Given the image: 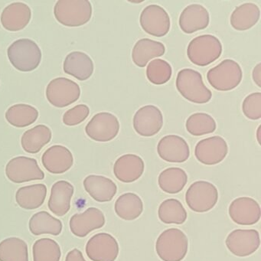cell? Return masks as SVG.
Listing matches in <instances>:
<instances>
[{"instance_id": "cell-1", "label": "cell", "mask_w": 261, "mask_h": 261, "mask_svg": "<svg viewBox=\"0 0 261 261\" xmlns=\"http://www.w3.org/2000/svg\"><path fill=\"white\" fill-rule=\"evenodd\" d=\"M56 20L68 27L85 25L92 16V6L88 0H59L54 7Z\"/></svg>"}, {"instance_id": "cell-2", "label": "cell", "mask_w": 261, "mask_h": 261, "mask_svg": "<svg viewBox=\"0 0 261 261\" xmlns=\"http://www.w3.org/2000/svg\"><path fill=\"white\" fill-rule=\"evenodd\" d=\"M175 85L180 94L192 103L203 105L212 99V91L204 85L201 74L195 70L185 68L178 71Z\"/></svg>"}, {"instance_id": "cell-3", "label": "cell", "mask_w": 261, "mask_h": 261, "mask_svg": "<svg viewBox=\"0 0 261 261\" xmlns=\"http://www.w3.org/2000/svg\"><path fill=\"white\" fill-rule=\"evenodd\" d=\"M7 56L12 65L22 72L34 71L42 61V51L39 45L29 39L13 42L7 49Z\"/></svg>"}, {"instance_id": "cell-4", "label": "cell", "mask_w": 261, "mask_h": 261, "mask_svg": "<svg viewBox=\"0 0 261 261\" xmlns=\"http://www.w3.org/2000/svg\"><path fill=\"white\" fill-rule=\"evenodd\" d=\"M189 240L178 228H169L159 236L155 251L163 261H181L188 253Z\"/></svg>"}, {"instance_id": "cell-5", "label": "cell", "mask_w": 261, "mask_h": 261, "mask_svg": "<svg viewBox=\"0 0 261 261\" xmlns=\"http://www.w3.org/2000/svg\"><path fill=\"white\" fill-rule=\"evenodd\" d=\"M222 45L218 38L212 35L195 37L188 45L187 56L194 65L205 67L219 59Z\"/></svg>"}, {"instance_id": "cell-6", "label": "cell", "mask_w": 261, "mask_h": 261, "mask_svg": "<svg viewBox=\"0 0 261 261\" xmlns=\"http://www.w3.org/2000/svg\"><path fill=\"white\" fill-rule=\"evenodd\" d=\"M243 72L238 62L225 59L219 65L211 68L207 79L212 88L217 91H229L235 89L242 81Z\"/></svg>"}, {"instance_id": "cell-7", "label": "cell", "mask_w": 261, "mask_h": 261, "mask_svg": "<svg viewBox=\"0 0 261 261\" xmlns=\"http://www.w3.org/2000/svg\"><path fill=\"white\" fill-rule=\"evenodd\" d=\"M218 200V189L208 181H197L192 183L186 193V204L191 210L197 213L212 210Z\"/></svg>"}, {"instance_id": "cell-8", "label": "cell", "mask_w": 261, "mask_h": 261, "mask_svg": "<svg viewBox=\"0 0 261 261\" xmlns=\"http://www.w3.org/2000/svg\"><path fill=\"white\" fill-rule=\"evenodd\" d=\"M80 96L79 85L66 77L53 79L47 86V100L56 108H66L75 103Z\"/></svg>"}, {"instance_id": "cell-9", "label": "cell", "mask_w": 261, "mask_h": 261, "mask_svg": "<svg viewBox=\"0 0 261 261\" xmlns=\"http://www.w3.org/2000/svg\"><path fill=\"white\" fill-rule=\"evenodd\" d=\"M6 175L12 182L17 184L45 178L37 160L27 156L12 159L6 166Z\"/></svg>"}, {"instance_id": "cell-10", "label": "cell", "mask_w": 261, "mask_h": 261, "mask_svg": "<svg viewBox=\"0 0 261 261\" xmlns=\"http://www.w3.org/2000/svg\"><path fill=\"white\" fill-rule=\"evenodd\" d=\"M120 131V123L114 114L98 113L92 117L85 127V132L91 140L106 143L114 140Z\"/></svg>"}, {"instance_id": "cell-11", "label": "cell", "mask_w": 261, "mask_h": 261, "mask_svg": "<svg viewBox=\"0 0 261 261\" xmlns=\"http://www.w3.org/2000/svg\"><path fill=\"white\" fill-rule=\"evenodd\" d=\"M85 251L92 261H115L120 248L118 242L112 235L99 233L90 238Z\"/></svg>"}, {"instance_id": "cell-12", "label": "cell", "mask_w": 261, "mask_h": 261, "mask_svg": "<svg viewBox=\"0 0 261 261\" xmlns=\"http://www.w3.org/2000/svg\"><path fill=\"white\" fill-rule=\"evenodd\" d=\"M226 246L230 253L240 257L253 254L260 244L259 232L254 229H238L229 233L226 239Z\"/></svg>"}, {"instance_id": "cell-13", "label": "cell", "mask_w": 261, "mask_h": 261, "mask_svg": "<svg viewBox=\"0 0 261 261\" xmlns=\"http://www.w3.org/2000/svg\"><path fill=\"white\" fill-rule=\"evenodd\" d=\"M142 29L151 36L163 37L171 27L170 18L167 12L158 5H149L142 11L140 19Z\"/></svg>"}, {"instance_id": "cell-14", "label": "cell", "mask_w": 261, "mask_h": 261, "mask_svg": "<svg viewBox=\"0 0 261 261\" xmlns=\"http://www.w3.org/2000/svg\"><path fill=\"white\" fill-rule=\"evenodd\" d=\"M228 153L227 142L219 136L208 137L197 143L195 155L198 162L206 166L221 163Z\"/></svg>"}, {"instance_id": "cell-15", "label": "cell", "mask_w": 261, "mask_h": 261, "mask_svg": "<svg viewBox=\"0 0 261 261\" xmlns=\"http://www.w3.org/2000/svg\"><path fill=\"white\" fill-rule=\"evenodd\" d=\"M163 126V114L153 105H146L140 108L134 115V128L141 137H153L160 133Z\"/></svg>"}, {"instance_id": "cell-16", "label": "cell", "mask_w": 261, "mask_h": 261, "mask_svg": "<svg viewBox=\"0 0 261 261\" xmlns=\"http://www.w3.org/2000/svg\"><path fill=\"white\" fill-rule=\"evenodd\" d=\"M228 213L232 221L240 225H253L259 221L261 216L259 204L249 197L233 200L229 206Z\"/></svg>"}, {"instance_id": "cell-17", "label": "cell", "mask_w": 261, "mask_h": 261, "mask_svg": "<svg viewBox=\"0 0 261 261\" xmlns=\"http://www.w3.org/2000/svg\"><path fill=\"white\" fill-rule=\"evenodd\" d=\"M106 220L103 212L97 207H89L83 213L75 214L70 219L71 231L77 238H85L93 230L101 228Z\"/></svg>"}, {"instance_id": "cell-18", "label": "cell", "mask_w": 261, "mask_h": 261, "mask_svg": "<svg viewBox=\"0 0 261 261\" xmlns=\"http://www.w3.org/2000/svg\"><path fill=\"white\" fill-rule=\"evenodd\" d=\"M157 152L160 158L168 163H185L190 156V149L187 142L177 135L163 137L159 142Z\"/></svg>"}, {"instance_id": "cell-19", "label": "cell", "mask_w": 261, "mask_h": 261, "mask_svg": "<svg viewBox=\"0 0 261 261\" xmlns=\"http://www.w3.org/2000/svg\"><path fill=\"white\" fill-rule=\"evenodd\" d=\"M42 163L50 173L59 175L68 172L72 167L74 157L68 148L61 145H55L44 152Z\"/></svg>"}, {"instance_id": "cell-20", "label": "cell", "mask_w": 261, "mask_h": 261, "mask_svg": "<svg viewBox=\"0 0 261 261\" xmlns=\"http://www.w3.org/2000/svg\"><path fill=\"white\" fill-rule=\"evenodd\" d=\"M31 18L32 10L30 7L24 3L16 2L10 4L4 9L0 21L5 30L18 32L28 25Z\"/></svg>"}, {"instance_id": "cell-21", "label": "cell", "mask_w": 261, "mask_h": 261, "mask_svg": "<svg viewBox=\"0 0 261 261\" xmlns=\"http://www.w3.org/2000/svg\"><path fill=\"white\" fill-rule=\"evenodd\" d=\"M143 159L134 154H126L117 159L114 163V173L119 181L131 183L138 180L144 172Z\"/></svg>"}, {"instance_id": "cell-22", "label": "cell", "mask_w": 261, "mask_h": 261, "mask_svg": "<svg viewBox=\"0 0 261 261\" xmlns=\"http://www.w3.org/2000/svg\"><path fill=\"white\" fill-rule=\"evenodd\" d=\"M74 192V186L71 183L65 180L56 181L51 189V195L48 201V209L56 216H65L71 208Z\"/></svg>"}, {"instance_id": "cell-23", "label": "cell", "mask_w": 261, "mask_h": 261, "mask_svg": "<svg viewBox=\"0 0 261 261\" xmlns=\"http://www.w3.org/2000/svg\"><path fill=\"white\" fill-rule=\"evenodd\" d=\"M210 22L208 11L199 4H192L184 9L180 15V29L186 34H192L207 28Z\"/></svg>"}, {"instance_id": "cell-24", "label": "cell", "mask_w": 261, "mask_h": 261, "mask_svg": "<svg viewBox=\"0 0 261 261\" xmlns=\"http://www.w3.org/2000/svg\"><path fill=\"white\" fill-rule=\"evenodd\" d=\"M83 184L90 196L98 202L111 201L117 194V185L111 178L102 175H88Z\"/></svg>"}, {"instance_id": "cell-25", "label": "cell", "mask_w": 261, "mask_h": 261, "mask_svg": "<svg viewBox=\"0 0 261 261\" xmlns=\"http://www.w3.org/2000/svg\"><path fill=\"white\" fill-rule=\"evenodd\" d=\"M63 69L66 74L84 82L92 76L94 70V62L86 53L72 51L65 58Z\"/></svg>"}, {"instance_id": "cell-26", "label": "cell", "mask_w": 261, "mask_h": 261, "mask_svg": "<svg viewBox=\"0 0 261 261\" xmlns=\"http://www.w3.org/2000/svg\"><path fill=\"white\" fill-rule=\"evenodd\" d=\"M166 53V47L163 43L149 39L137 41L132 51L134 63L140 68H144L151 59L161 57Z\"/></svg>"}, {"instance_id": "cell-27", "label": "cell", "mask_w": 261, "mask_h": 261, "mask_svg": "<svg viewBox=\"0 0 261 261\" xmlns=\"http://www.w3.org/2000/svg\"><path fill=\"white\" fill-rule=\"evenodd\" d=\"M47 192L48 189L44 184L23 186L16 192V203L19 207L25 210H35L44 204Z\"/></svg>"}, {"instance_id": "cell-28", "label": "cell", "mask_w": 261, "mask_h": 261, "mask_svg": "<svg viewBox=\"0 0 261 261\" xmlns=\"http://www.w3.org/2000/svg\"><path fill=\"white\" fill-rule=\"evenodd\" d=\"M260 10L256 4L247 3L235 8L230 16L231 27L237 31H246L254 27L259 19Z\"/></svg>"}, {"instance_id": "cell-29", "label": "cell", "mask_w": 261, "mask_h": 261, "mask_svg": "<svg viewBox=\"0 0 261 261\" xmlns=\"http://www.w3.org/2000/svg\"><path fill=\"white\" fill-rule=\"evenodd\" d=\"M51 137L53 134L49 127L45 125H38L24 133L21 139V144L25 152L36 154L50 143Z\"/></svg>"}, {"instance_id": "cell-30", "label": "cell", "mask_w": 261, "mask_h": 261, "mask_svg": "<svg viewBox=\"0 0 261 261\" xmlns=\"http://www.w3.org/2000/svg\"><path fill=\"white\" fill-rule=\"evenodd\" d=\"M30 230L35 236L42 234H51L59 236L63 228L61 220L55 218L47 212H39L30 218L29 223Z\"/></svg>"}, {"instance_id": "cell-31", "label": "cell", "mask_w": 261, "mask_h": 261, "mask_svg": "<svg viewBox=\"0 0 261 261\" xmlns=\"http://www.w3.org/2000/svg\"><path fill=\"white\" fill-rule=\"evenodd\" d=\"M116 214L125 221H134L143 212V202L137 194L128 192L120 195L114 206Z\"/></svg>"}, {"instance_id": "cell-32", "label": "cell", "mask_w": 261, "mask_h": 261, "mask_svg": "<svg viewBox=\"0 0 261 261\" xmlns=\"http://www.w3.org/2000/svg\"><path fill=\"white\" fill-rule=\"evenodd\" d=\"M188 175L186 171L177 167L168 168L159 176L160 189L168 194H177L183 190L187 184Z\"/></svg>"}, {"instance_id": "cell-33", "label": "cell", "mask_w": 261, "mask_h": 261, "mask_svg": "<svg viewBox=\"0 0 261 261\" xmlns=\"http://www.w3.org/2000/svg\"><path fill=\"white\" fill-rule=\"evenodd\" d=\"M6 119L15 127L23 128L34 123L39 117V111L31 105L19 103L10 107L6 112Z\"/></svg>"}, {"instance_id": "cell-34", "label": "cell", "mask_w": 261, "mask_h": 261, "mask_svg": "<svg viewBox=\"0 0 261 261\" xmlns=\"http://www.w3.org/2000/svg\"><path fill=\"white\" fill-rule=\"evenodd\" d=\"M0 261H29L27 242L21 238H7L0 242Z\"/></svg>"}, {"instance_id": "cell-35", "label": "cell", "mask_w": 261, "mask_h": 261, "mask_svg": "<svg viewBox=\"0 0 261 261\" xmlns=\"http://www.w3.org/2000/svg\"><path fill=\"white\" fill-rule=\"evenodd\" d=\"M159 218L166 224H181L187 219V212L178 200L166 199L161 203L158 211Z\"/></svg>"}, {"instance_id": "cell-36", "label": "cell", "mask_w": 261, "mask_h": 261, "mask_svg": "<svg viewBox=\"0 0 261 261\" xmlns=\"http://www.w3.org/2000/svg\"><path fill=\"white\" fill-rule=\"evenodd\" d=\"M33 261H60V246L51 238L37 240L33 247Z\"/></svg>"}, {"instance_id": "cell-37", "label": "cell", "mask_w": 261, "mask_h": 261, "mask_svg": "<svg viewBox=\"0 0 261 261\" xmlns=\"http://www.w3.org/2000/svg\"><path fill=\"white\" fill-rule=\"evenodd\" d=\"M186 127L191 135L200 137L215 132L217 124L215 119L209 114L195 113L186 120Z\"/></svg>"}, {"instance_id": "cell-38", "label": "cell", "mask_w": 261, "mask_h": 261, "mask_svg": "<svg viewBox=\"0 0 261 261\" xmlns=\"http://www.w3.org/2000/svg\"><path fill=\"white\" fill-rule=\"evenodd\" d=\"M172 69L171 65L163 59H155L148 65L146 77L148 80L155 85L167 83L172 77Z\"/></svg>"}, {"instance_id": "cell-39", "label": "cell", "mask_w": 261, "mask_h": 261, "mask_svg": "<svg viewBox=\"0 0 261 261\" xmlns=\"http://www.w3.org/2000/svg\"><path fill=\"white\" fill-rule=\"evenodd\" d=\"M242 111L247 118L252 120L261 118V93L249 94L242 103Z\"/></svg>"}, {"instance_id": "cell-40", "label": "cell", "mask_w": 261, "mask_h": 261, "mask_svg": "<svg viewBox=\"0 0 261 261\" xmlns=\"http://www.w3.org/2000/svg\"><path fill=\"white\" fill-rule=\"evenodd\" d=\"M89 114L90 109L87 105H77L65 113L63 116V123L66 126H76L85 121Z\"/></svg>"}, {"instance_id": "cell-41", "label": "cell", "mask_w": 261, "mask_h": 261, "mask_svg": "<svg viewBox=\"0 0 261 261\" xmlns=\"http://www.w3.org/2000/svg\"><path fill=\"white\" fill-rule=\"evenodd\" d=\"M65 261H87L84 257L83 253L79 249H73L68 252Z\"/></svg>"}, {"instance_id": "cell-42", "label": "cell", "mask_w": 261, "mask_h": 261, "mask_svg": "<svg viewBox=\"0 0 261 261\" xmlns=\"http://www.w3.org/2000/svg\"><path fill=\"white\" fill-rule=\"evenodd\" d=\"M253 82L257 85L258 88H261V64L259 63L253 68L252 73Z\"/></svg>"}, {"instance_id": "cell-43", "label": "cell", "mask_w": 261, "mask_h": 261, "mask_svg": "<svg viewBox=\"0 0 261 261\" xmlns=\"http://www.w3.org/2000/svg\"><path fill=\"white\" fill-rule=\"evenodd\" d=\"M259 136H260V126L258 127L257 134H256V138H257L258 143H259V144H260V138H259Z\"/></svg>"}]
</instances>
